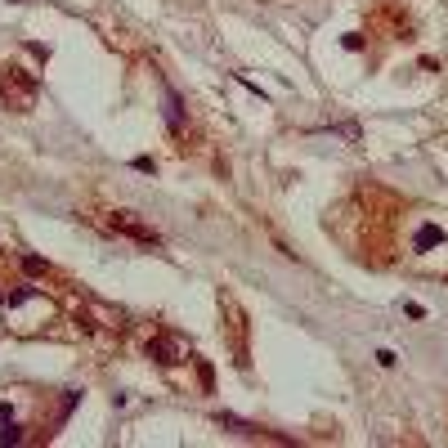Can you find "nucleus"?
<instances>
[{
	"mask_svg": "<svg viewBox=\"0 0 448 448\" xmlns=\"http://www.w3.org/2000/svg\"><path fill=\"white\" fill-rule=\"evenodd\" d=\"M148 359H157V364H188V345L179 336H153L148 341Z\"/></svg>",
	"mask_w": 448,
	"mask_h": 448,
	"instance_id": "1",
	"label": "nucleus"
},
{
	"mask_svg": "<svg viewBox=\"0 0 448 448\" xmlns=\"http://www.w3.org/2000/svg\"><path fill=\"white\" fill-rule=\"evenodd\" d=\"M108 224H112L117 233H126V238H135V242H148V247L157 242V233H153V229H144V224H135L130 216H126V211H117V216H112Z\"/></svg>",
	"mask_w": 448,
	"mask_h": 448,
	"instance_id": "2",
	"label": "nucleus"
},
{
	"mask_svg": "<svg viewBox=\"0 0 448 448\" xmlns=\"http://www.w3.org/2000/svg\"><path fill=\"white\" fill-rule=\"evenodd\" d=\"M166 121H170V130H184V103H179V94L175 90H166Z\"/></svg>",
	"mask_w": 448,
	"mask_h": 448,
	"instance_id": "3",
	"label": "nucleus"
}]
</instances>
